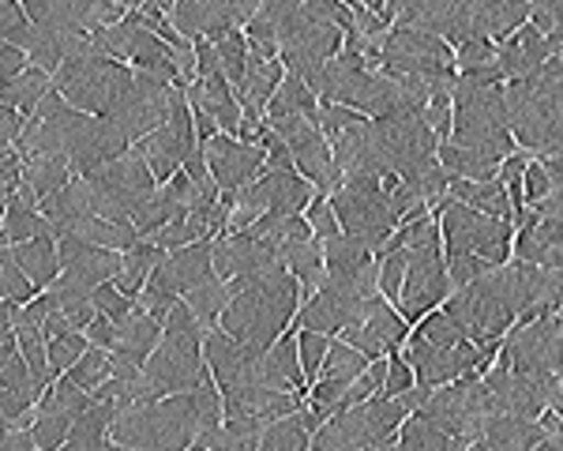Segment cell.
<instances>
[{
    "instance_id": "obj_3",
    "label": "cell",
    "mask_w": 563,
    "mask_h": 451,
    "mask_svg": "<svg viewBox=\"0 0 563 451\" xmlns=\"http://www.w3.org/2000/svg\"><path fill=\"white\" fill-rule=\"evenodd\" d=\"M203 339L192 331H166L140 376V403H158L177 392H196L199 381L211 373L203 358Z\"/></svg>"
},
{
    "instance_id": "obj_22",
    "label": "cell",
    "mask_w": 563,
    "mask_h": 451,
    "mask_svg": "<svg viewBox=\"0 0 563 451\" xmlns=\"http://www.w3.org/2000/svg\"><path fill=\"white\" fill-rule=\"evenodd\" d=\"M79 238L90 241V245H102V249H113V252H129L140 245V230H135L132 222H113V219H102V215H95L84 230H79Z\"/></svg>"
},
{
    "instance_id": "obj_31",
    "label": "cell",
    "mask_w": 563,
    "mask_h": 451,
    "mask_svg": "<svg viewBox=\"0 0 563 451\" xmlns=\"http://www.w3.org/2000/svg\"><path fill=\"white\" fill-rule=\"evenodd\" d=\"M305 219H308V226H312V233L320 241H331V238H339V233H342V222H339V215H334V207H331L327 196H316V200L308 204Z\"/></svg>"
},
{
    "instance_id": "obj_30",
    "label": "cell",
    "mask_w": 563,
    "mask_h": 451,
    "mask_svg": "<svg viewBox=\"0 0 563 451\" xmlns=\"http://www.w3.org/2000/svg\"><path fill=\"white\" fill-rule=\"evenodd\" d=\"M135 301H140V309H147V312L154 316V320H162V323H166V316L174 312V305L180 301V294L169 290V286L162 283L158 275H151V278H147V286H143V290H140V297H135Z\"/></svg>"
},
{
    "instance_id": "obj_8",
    "label": "cell",
    "mask_w": 563,
    "mask_h": 451,
    "mask_svg": "<svg viewBox=\"0 0 563 451\" xmlns=\"http://www.w3.org/2000/svg\"><path fill=\"white\" fill-rule=\"evenodd\" d=\"M154 275H158L174 294H188L192 286L207 283V278L214 275V238L169 252V256L154 267Z\"/></svg>"
},
{
    "instance_id": "obj_15",
    "label": "cell",
    "mask_w": 563,
    "mask_h": 451,
    "mask_svg": "<svg viewBox=\"0 0 563 451\" xmlns=\"http://www.w3.org/2000/svg\"><path fill=\"white\" fill-rule=\"evenodd\" d=\"M12 249V256L20 260V267L26 271V275L34 278V283L42 286H53L60 275V252H57V238L53 233H42V238L34 241H23V245H8Z\"/></svg>"
},
{
    "instance_id": "obj_10",
    "label": "cell",
    "mask_w": 563,
    "mask_h": 451,
    "mask_svg": "<svg viewBox=\"0 0 563 451\" xmlns=\"http://www.w3.org/2000/svg\"><path fill=\"white\" fill-rule=\"evenodd\" d=\"M132 151H135V155H140L143 162H147L151 174H154V180H158V185H169L177 169H185V162L196 155V151L188 147V143L174 132V124H162L158 132L143 135L140 143H132Z\"/></svg>"
},
{
    "instance_id": "obj_25",
    "label": "cell",
    "mask_w": 563,
    "mask_h": 451,
    "mask_svg": "<svg viewBox=\"0 0 563 451\" xmlns=\"http://www.w3.org/2000/svg\"><path fill=\"white\" fill-rule=\"evenodd\" d=\"M0 294L12 297V301H20V305H31L34 297L42 294V286L20 267V260L12 256V249L8 245L0 249Z\"/></svg>"
},
{
    "instance_id": "obj_28",
    "label": "cell",
    "mask_w": 563,
    "mask_h": 451,
    "mask_svg": "<svg viewBox=\"0 0 563 451\" xmlns=\"http://www.w3.org/2000/svg\"><path fill=\"white\" fill-rule=\"evenodd\" d=\"M71 414L57 410V406H38V421H34V437H38V448H60L71 432Z\"/></svg>"
},
{
    "instance_id": "obj_23",
    "label": "cell",
    "mask_w": 563,
    "mask_h": 451,
    "mask_svg": "<svg viewBox=\"0 0 563 451\" xmlns=\"http://www.w3.org/2000/svg\"><path fill=\"white\" fill-rule=\"evenodd\" d=\"M23 180H31L38 188V196H53L57 188H65L71 180V162L68 158H57V155H31L23 166Z\"/></svg>"
},
{
    "instance_id": "obj_34",
    "label": "cell",
    "mask_w": 563,
    "mask_h": 451,
    "mask_svg": "<svg viewBox=\"0 0 563 451\" xmlns=\"http://www.w3.org/2000/svg\"><path fill=\"white\" fill-rule=\"evenodd\" d=\"M84 336H87V342H90V346L113 350V346H117V323L109 320V316H102V312H98L95 320H90L87 328H84Z\"/></svg>"
},
{
    "instance_id": "obj_9",
    "label": "cell",
    "mask_w": 563,
    "mask_h": 451,
    "mask_svg": "<svg viewBox=\"0 0 563 451\" xmlns=\"http://www.w3.org/2000/svg\"><path fill=\"white\" fill-rule=\"evenodd\" d=\"M188 102L196 106V110H207L218 121V129L222 132H241L244 124V110L238 102V95H233V84L225 79V72H211V76H199L192 87H188Z\"/></svg>"
},
{
    "instance_id": "obj_35",
    "label": "cell",
    "mask_w": 563,
    "mask_h": 451,
    "mask_svg": "<svg viewBox=\"0 0 563 451\" xmlns=\"http://www.w3.org/2000/svg\"><path fill=\"white\" fill-rule=\"evenodd\" d=\"M23 68H31V57H26L23 50H15V45H0V72H4V84L20 76Z\"/></svg>"
},
{
    "instance_id": "obj_20",
    "label": "cell",
    "mask_w": 563,
    "mask_h": 451,
    "mask_svg": "<svg viewBox=\"0 0 563 451\" xmlns=\"http://www.w3.org/2000/svg\"><path fill=\"white\" fill-rule=\"evenodd\" d=\"M166 256H169L166 249L151 245V241H140L135 249L124 252V271H121V278H117V286H121L124 294L140 297V290L147 286V278L154 275V267H158Z\"/></svg>"
},
{
    "instance_id": "obj_36",
    "label": "cell",
    "mask_w": 563,
    "mask_h": 451,
    "mask_svg": "<svg viewBox=\"0 0 563 451\" xmlns=\"http://www.w3.org/2000/svg\"><path fill=\"white\" fill-rule=\"evenodd\" d=\"M0 129H4V147H15L23 129H26V117L20 110H8L4 106V113H0Z\"/></svg>"
},
{
    "instance_id": "obj_29",
    "label": "cell",
    "mask_w": 563,
    "mask_h": 451,
    "mask_svg": "<svg viewBox=\"0 0 563 451\" xmlns=\"http://www.w3.org/2000/svg\"><path fill=\"white\" fill-rule=\"evenodd\" d=\"M90 301H95V309L102 312V316H109L113 323L129 320V316L135 312V305H140L132 294H124L117 283H102V286L95 290V297H90Z\"/></svg>"
},
{
    "instance_id": "obj_2",
    "label": "cell",
    "mask_w": 563,
    "mask_h": 451,
    "mask_svg": "<svg viewBox=\"0 0 563 451\" xmlns=\"http://www.w3.org/2000/svg\"><path fill=\"white\" fill-rule=\"evenodd\" d=\"M135 79V72L129 65L113 57H102V53H79L60 65V72L53 76V90L65 98L68 106L84 110L90 117H106L117 106V98L129 90Z\"/></svg>"
},
{
    "instance_id": "obj_37",
    "label": "cell",
    "mask_w": 563,
    "mask_h": 451,
    "mask_svg": "<svg viewBox=\"0 0 563 451\" xmlns=\"http://www.w3.org/2000/svg\"><path fill=\"white\" fill-rule=\"evenodd\" d=\"M4 451H34L38 448V437H34V429H4Z\"/></svg>"
},
{
    "instance_id": "obj_4",
    "label": "cell",
    "mask_w": 563,
    "mask_h": 451,
    "mask_svg": "<svg viewBox=\"0 0 563 451\" xmlns=\"http://www.w3.org/2000/svg\"><path fill=\"white\" fill-rule=\"evenodd\" d=\"M90 193H95V207L102 219H113V222H132L140 215V207L158 193V180H154L151 166L143 162L135 151L121 155L109 166L95 169L87 177Z\"/></svg>"
},
{
    "instance_id": "obj_24",
    "label": "cell",
    "mask_w": 563,
    "mask_h": 451,
    "mask_svg": "<svg viewBox=\"0 0 563 451\" xmlns=\"http://www.w3.org/2000/svg\"><path fill=\"white\" fill-rule=\"evenodd\" d=\"M42 233H53V238H57V230H53L42 211L4 207V222H0V238H4V245H23V241L42 238Z\"/></svg>"
},
{
    "instance_id": "obj_7",
    "label": "cell",
    "mask_w": 563,
    "mask_h": 451,
    "mask_svg": "<svg viewBox=\"0 0 563 451\" xmlns=\"http://www.w3.org/2000/svg\"><path fill=\"white\" fill-rule=\"evenodd\" d=\"M42 215L49 219V226L57 230V241L65 233H79L84 226L95 219L98 207H95V193H90L87 177H71L65 188H57L53 196L42 200Z\"/></svg>"
},
{
    "instance_id": "obj_5",
    "label": "cell",
    "mask_w": 563,
    "mask_h": 451,
    "mask_svg": "<svg viewBox=\"0 0 563 451\" xmlns=\"http://www.w3.org/2000/svg\"><path fill=\"white\" fill-rule=\"evenodd\" d=\"M177 90L180 87L169 84V79L147 76V72H135L129 90L117 98V106L106 117L124 135H129L132 143H140L143 135H151V132H158L162 124H169V117H174V102H177Z\"/></svg>"
},
{
    "instance_id": "obj_11",
    "label": "cell",
    "mask_w": 563,
    "mask_h": 451,
    "mask_svg": "<svg viewBox=\"0 0 563 451\" xmlns=\"http://www.w3.org/2000/svg\"><path fill=\"white\" fill-rule=\"evenodd\" d=\"M260 188L267 196V215H282V219L308 211V204L320 196L312 180L301 177L297 169H267L260 177Z\"/></svg>"
},
{
    "instance_id": "obj_32",
    "label": "cell",
    "mask_w": 563,
    "mask_h": 451,
    "mask_svg": "<svg viewBox=\"0 0 563 451\" xmlns=\"http://www.w3.org/2000/svg\"><path fill=\"white\" fill-rule=\"evenodd\" d=\"M151 245H158V249H166V252H177V249H188V245H196V230L188 226V215L185 219H177V222H169V226H162L158 233H151Z\"/></svg>"
},
{
    "instance_id": "obj_13",
    "label": "cell",
    "mask_w": 563,
    "mask_h": 451,
    "mask_svg": "<svg viewBox=\"0 0 563 451\" xmlns=\"http://www.w3.org/2000/svg\"><path fill=\"white\" fill-rule=\"evenodd\" d=\"M162 336H166V323L154 320L147 309H140V305H135V312L129 316V320L117 323V346H113V354L117 358H129V361H140V365H147V358L154 354V346L162 342Z\"/></svg>"
},
{
    "instance_id": "obj_21",
    "label": "cell",
    "mask_w": 563,
    "mask_h": 451,
    "mask_svg": "<svg viewBox=\"0 0 563 451\" xmlns=\"http://www.w3.org/2000/svg\"><path fill=\"white\" fill-rule=\"evenodd\" d=\"M188 301V309H192L199 320L207 323V328H218V320H222V312H225V305H230V283L225 278H218V275H211L207 283H199V286H192L188 294H180Z\"/></svg>"
},
{
    "instance_id": "obj_14",
    "label": "cell",
    "mask_w": 563,
    "mask_h": 451,
    "mask_svg": "<svg viewBox=\"0 0 563 451\" xmlns=\"http://www.w3.org/2000/svg\"><path fill=\"white\" fill-rule=\"evenodd\" d=\"M117 414H121V406H117V403L95 399L76 421H71V432H68V440L60 448H68V451H102V448H113V440H109V429H113Z\"/></svg>"
},
{
    "instance_id": "obj_27",
    "label": "cell",
    "mask_w": 563,
    "mask_h": 451,
    "mask_svg": "<svg viewBox=\"0 0 563 451\" xmlns=\"http://www.w3.org/2000/svg\"><path fill=\"white\" fill-rule=\"evenodd\" d=\"M90 350V342L84 331H65V336H53L49 339V365H53V376L68 373L71 365H76L79 358H84Z\"/></svg>"
},
{
    "instance_id": "obj_33",
    "label": "cell",
    "mask_w": 563,
    "mask_h": 451,
    "mask_svg": "<svg viewBox=\"0 0 563 451\" xmlns=\"http://www.w3.org/2000/svg\"><path fill=\"white\" fill-rule=\"evenodd\" d=\"M23 166H26V158L20 151L4 147V158H0V193H4V200L23 185Z\"/></svg>"
},
{
    "instance_id": "obj_1",
    "label": "cell",
    "mask_w": 563,
    "mask_h": 451,
    "mask_svg": "<svg viewBox=\"0 0 563 451\" xmlns=\"http://www.w3.org/2000/svg\"><path fill=\"white\" fill-rule=\"evenodd\" d=\"M196 403L192 392L166 395L158 403H132L113 418L109 440L124 451H185L196 444Z\"/></svg>"
},
{
    "instance_id": "obj_18",
    "label": "cell",
    "mask_w": 563,
    "mask_h": 451,
    "mask_svg": "<svg viewBox=\"0 0 563 451\" xmlns=\"http://www.w3.org/2000/svg\"><path fill=\"white\" fill-rule=\"evenodd\" d=\"M323 256H327V275L331 278H357L361 271L376 260V252H372L365 241L350 238V233H339V238L323 241Z\"/></svg>"
},
{
    "instance_id": "obj_16",
    "label": "cell",
    "mask_w": 563,
    "mask_h": 451,
    "mask_svg": "<svg viewBox=\"0 0 563 451\" xmlns=\"http://www.w3.org/2000/svg\"><path fill=\"white\" fill-rule=\"evenodd\" d=\"M320 98H316V90L305 84L301 76H289L282 79V87L275 90V98L267 102V117H305V121L320 124Z\"/></svg>"
},
{
    "instance_id": "obj_19",
    "label": "cell",
    "mask_w": 563,
    "mask_h": 451,
    "mask_svg": "<svg viewBox=\"0 0 563 451\" xmlns=\"http://www.w3.org/2000/svg\"><path fill=\"white\" fill-rule=\"evenodd\" d=\"M185 215H188V207L177 200L174 188L162 185L158 193H154L151 200L140 207V215H135V219H132V226H135V230H140V238L147 241L151 233H158L162 226H169V222L185 219Z\"/></svg>"
},
{
    "instance_id": "obj_12",
    "label": "cell",
    "mask_w": 563,
    "mask_h": 451,
    "mask_svg": "<svg viewBox=\"0 0 563 451\" xmlns=\"http://www.w3.org/2000/svg\"><path fill=\"white\" fill-rule=\"evenodd\" d=\"M263 384L278 387V392H305L308 387L297 331H282L275 346L263 354Z\"/></svg>"
},
{
    "instance_id": "obj_6",
    "label": "cell",
    "mask_w": 563,
    "mask_h": 451,
    "mask_svg": "<svg viewBox=\"0 0 563 451\" xmlns=\"http://www.w3.org/2000/svg\"><path fill=\"white\" fill-rule=\"evenodd\" d=\"M203 155L222 193H241V188H249L252 180H260L267 174V151L256 147V143L233 140V135H225V132H218L214 140L207 143Z\"/></svg>"
},
{
    "instance_id": "obj_26",
    "label": "cell",
    "mask_w": 563,
    "mask_h": 451,
    "mask_svg": "<svg viewBox=\"0 0 563 451\" xmlns=\"http://www.w3.org/2000/svg\"><path fill=\"white\" fill-rule=\"evenodd\" d=\"M68 376H71V381H76L79 387H87V392L102 387V384L109 381V376H113V350L90 346L87 354L68 369Z\"/></svg>"
},
{
    "instance_id": "obj_17",
    "label": "cell",
    "mask_w": 563,
    "mask_h": 451,
    "mask_svg": "<svg viewBox=\"0 0 563 451\" xmlns=\"http://www.w3.org/2000/svg\"><path fill=\"white\" fill-rule=\"evenodd\" d=\"M49 95H53V76L38 65L23 68L20 76L4 84V106L8 110H20L23 117H31Z\"/></svg>"
}]
</instances>
